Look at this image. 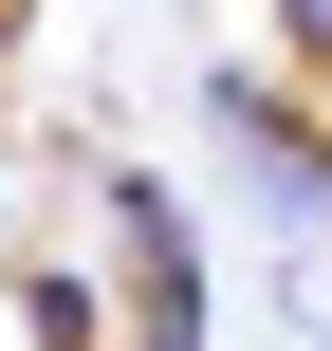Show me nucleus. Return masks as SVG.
Masks as SVG:
<instances>
[{"label": "nucleus", "instance_id": "nucleus-1", "mask_svg": "<svg viewBox=\"0 0 332 351\" xmlns=\"http://www.w3.org/2000/svg\"><path fill=\"white\" fill-rule=\"evenodd\" d=\"M111 241H129V351H203V222H185V185L111 167Z\"/></svg>", "mask_w": 332, "mask_h": 351}, {"label": "nucleus", "instance_id": "nucleus-2", "mask_svg": "<svg viewBox=\"0 0 332 351\" xmlns=\"http://www.w3.org/2000/svg\"><path fill=\"white\" fill-rule=\"evenodd\" d=\"M203 111H222V148H240V185H259L277 222H332V130L277 93V74H203Z\"/></svg>", "mask_w": 332, "mask_h": 351}, {"label": "nucleus", "instance_id": "nucleus-3", "mask_svg": "<svg viewBox=\"0 0 332 351\" xmlns=\"http://www.w3.org/2000/svg\"><path fill=\"white\" fill-rule=\"evenodd\" d=\"M18 315H37V351H92V278H18Z\"/></svg>", "mask_w": 332, "mask_h": 351}, {"label": "nucleus", "instance_id": "nucleus-4", "mask_svg": "<svg viewBox=\"0 0 332 351\" xmlns=\"http://www.w3.org/2000/svg\"><path fill=\"white\" fill-rule=\"evenodd\" d=\"M277 37H296V56H314V74H332V0H277Z\"/></svg>", "mask_w": 332, "mask_h": 351}, {"label": "nucleus", "instance_id": "nucleus-5", "mask_svg": "<svg viewBox=\"0 0 332 351\" xmlns=\"http://www.w3.org/2000/svg\"><path fill=\"white\" fill-rule=\"evenodd\" d=\"M0 56H18V0H0Z\"/></svg>", "mask_w": 332, "mask_h": 351}]
</instances>
